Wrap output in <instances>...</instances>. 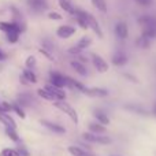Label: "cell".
Instances as JSON below:
<instances>
[{"label": "cell", "instance_id": "ac0fdd59", "mask_svg": "<svg viewBox=\"0 0 156 156\" xmlns=\"http://www.w3.org/2000/svg\"><path fill=\"white\" fill-rule=\"evenodd\" d=\"M112 63H114V66H125L127 63V56L123 54L122 51H118V52H115V54L112 55Z\"/></svg>", "mask_w": 156, "mask_h": 156}, {"label": "cell", "instance_id": "9a60e30c", "mask_svg": "<svg viewBox=\"0 0 156 156\" xmlns=\"http://www.w3.org/2000/svg\"><path fill=\"white\" fill-rule=\"evenodd\" d=\"M67 151H69V154L73 155V156H97V155L92 154V152H89V151H85V149H82L78 145H70L67 148Z\"/></svg>", "mask_w": 156, "mask_h": 156}, {"label": "cell", "instance_id": "f35d334b", "mask_svg": "<svg viewBox=\"0 0 156 156\" xmlns=\"http://www.w3.org/2000/svg\"><path fill=\"white\" fill-rule=\"evenodd\" d=\"M18 152H19V155H21V156H30V155H29V152H27L25 148H19V149H18Z\"/></svg>", "mask_w": 156, "mask_h": 156}, {"label": "cell", "instance_id": "f546056e", "mask_svg": "<svg viewBox=\"0 0 156 156\" xmlns=\"http://www.w3.org/2000/svg\"><path fill=\"white\" fill-rule=\"evenodd\" d=\"M19 34H21L19 30H12V32L7 33V40L10 41L11 44H15L16 41H18V38H19Z\"/></svg>", "mask_w": 156, "mask_h": 156}, {"label": "cell", "instance_id": "ba28073f", "mask_svg": "<svg viewBox=\"0 0 156 156\" xmlns=\"http://www.w3.org/2000/svg\"><path fill=\"white\" fill-rule=\"evenodd\" d=\"M27 5L34 12H43V11H45L48 8L47 0H27Z\"/></svg>", "mask_w": 156, "mask_h": 156}, {"label": "cell", "instance_id": "d4e9b609", "mask_svg": "<svg viewBox=\"0 0 156 156\" xmlns=\"http://www.w3.org/2000/svg\"><path fill=\"white\" fill-rule=\"evenodd\" d=\"M92 45V40L89 37H82L80 41H78V44H77V48L78 49H81V51H83V49H86V48H89V47Z\"/></svg>", "mask_w": 156, "mask_h": 156}, {"label": "cell", "instance_id": "d590c367", "mask_svg": "<svg viewBox=\"0 0 156 156\" xmlns=\"http://www.w3.org/2000/svg\"><path fill=\"white\" fill-rule=\"evenodd\" d=\"M48 18L52 19V21H60V19H62V15H60V14H58V12H49L48 14Z\"/></svg>", "mask_w": 156, "mask_h": 156}, {"label": "cell", "instance_id": "e0dca14e", "mask_svg": "<svg viewBox=\"0 0 156 156\" xmlns=\"http://www.w3.org/2000/svg\"><path fill=\"white\" fill-rule=\"evenodd\" d=\"M85 94L90 97H107L108 96V90L104 88H90V89H86Z\"/></svg>", "mask_w": 156, "mask_h": 156}, {"label": "cell", "instance_id": "836d02e7", "mask_svg": "<svg viewBox=\"0 0 156 156\" xmlns=\"http://www.w3.org/2000/svg\"><path fill=\"white\" fill-rule=\"evenodd\" d=\"M12 110V104H10V103H7V101H3V103H0V111L2 112H10V111Z\"/></svg>", "mask_w": 156, "mask_h": 156}, {"label": "cell", "instance_id": "5bb4252c", "mask_svg": "<svg viewBox=\"0 0 156 156\" xmlns=\"http://www.w3.org/2000/svg\"><path fill=\"white\" fill-rule=\"evenodd\" d=\"M0 30L4 33H10V32H12V30L23 32L21 25H19L18 22H0Z\"/></svg>", "mask_w": 156, "mask_h": 156}, {"label": "cell", "instance_id": "f1b7e54d", "mask_svg": "<svg viewBox=\"0 0 156 156\" xmlns=\"http://www.w3.org/2000/svg\"><path fill=\"white\" fill-rule=\"evenodd\" d=\"M136 44H137V47H140V48L147 49L151 47V40H148V38H145L144 36H141V37L136 41Z\"/></svg>", "mask_w": 156, "mask_h": 156}, {"label": "cell", "instance_id": "8fae6325", "mask_svg": "<svg viewBox=\"0 0 156 156\" xmlns=\"http://www.w3.org/2000/svg\"><path fill=\"white\" fill-rule=\"evenodd\" d=\"M88 27H90V29L93 30V33L99 38H103V32H101V29H100V25H99V22H97V19L94 18L92 14H88Z\"/></svg>", "mask_w": 156, "mask_h": 156}, {"label": "cell", "instance_id": "4316f807", "mask_svg": "<svg viewBox=\"0 0 156 156\" xmlns=\"http://www.w3.org/2000/svg\"><path fill=\"white\" fill-rule=\"evenodd\" d=\"M92 4H93L100 12H107V3H105V0H92Z\"/></svg>", "mask_w": 156, "mask_h": 156}, {"label": "cell", "instance_id": "4fadbf2b", "mask_svg": "<svg viewBox=\"0 0 156 156\" xmlns=\"http://www.w3.org/2000/svg\"><path fill=\"white\" fill-rule=\"evenodd\" d=\"M74 15L77 16V23L82 29H88V12L83 10H80V8H76V14Z\"/></svg>", "mask_w": 156, "mask_h": 156}, {"label": "cell", "instance_id": "8d00e7d4", "mask_svg": "<svg viewBox=\"0 0 156 156\" xmlns=\"http://www.w3.org/2000/svg\"><path fill=\"white\" fill-rule=\"evenodd\" d=\"M136 2H137L138 4H141V5H145V7H148V5L152 4V2H154V0H136Z\"/></svg>", "mask_w": 156, "mask_h": 156}, {"label": "cell", "instance_id": "ffe728a7", "mask_svg": "<svg viewBox=\"0 0 156 156\" xmlns=\"http://www.w3.org/2000/svg\"><path fill=\"white\" fill-rule=\"evenodd\" d=\"M88 129H89V133H92V134H104L107 132L105 126L97 123V122H90L88 125Z\"/></svg>", "mask_w": 156, "mask_h": 156}, {"label": "cell", "instance_id": "74e56055", "mask_svg": "<svg viewBox=\"0 0 156 156\" xmlns=\"http://www.w3.org/2000/svg\"><path fill=\"white\" fill-rule=\"evenodd\" d=\"M69 54H71V55H80L81 54V49H78L77 47H74V48L69 49Z\"/></svg>", "mask_w": 156, "mask_h": 156}, {"label": "cell", "instance_id": "9c48e42d", "mask_svg": "<svg viewBox=\"0 0 156 156\" xmlns=\"http://www.w3.org/2000/svg\"><path fill=\"white\" fill-rule=\"evenodd\" d=\"M74 33H76V27L70 26V25H62V26H59L56 30L58 37H60V38H69V37H71Z\"/></svg>", "mask_w": 156, "mask_h": 156}, {"label": "cell", "instance_id": "5b68a950", "mask_svg": "<svg viewBox=\"0 0 156 156\" xmlns=\"http://www.w3.org/2000/svg\"><path fill=\"white\" fill-rule=\"evenodd\" d=\"M92 63H93V66L96 67V70L99 71V73H105V71H108V63L105 62L101 56H99V55L92 54Z\"/></svg>", "mask_w": 156, "mask_h": 156}, {"label": "cell", "instance_id": "277c9868", "mask_svg": "<svg viewBox=\"0 0 156 156\" xmlns=\"http://www.w3.org/2000/svg\"><path fill=\"white\" fill-rule=\"evenodd\" d=\"M49 81H51L52 86H56L59 89H63L65 86H67V81H66V77L62 76L60 73H56V71H52L51 76H49Z\"/></svg>", "mask_w": 156, "mask_h": 156}, {"label": "cell", "instance_id": "484cf974", "mask_svg": "<svg viewBox=\"0 0 156 156\" xmlns=\"http://www.w3.org/2000/svg\"><path fill=\"white\" fill-rule=\"evenodd\" d=\"M37 94L40 97H43L44 100H48V101H56V100H55V97L52 96L51 93H49L48 90H47L45 88H43V89H38L37 90Z\"/></svg>", "mask_w": 156, "mask_h": 156}, {"label": "cell", "instance_id": "60d3db41", "mask_svg": "<svg viewBox=\"0 0 156 156\" xmlns=\"http://www.w3.org/2000/svg\"><path fill=\"white\" fill-rule=\"evenodd\" d=\"M4 59H5V54L2 51V48H0V62H2V60H4Z\"/></svg>", "mask_w": 156, "mask_h": 156}, {"label": "cell", "instance_id": "603a6c76", "mask_svg": "<svg viewBox=\"0 0 156 156\" xmlns=\"http://www.w3.org/2000/svg\"><path fill=\"white\" fill-rule=\"evenodd\" d=\"M59 5H60V8H63V10H65L66 12H69L70 15L76 14V8H74V5L71 4L69 0H59Z\"/></svg>", "mask_w": 156, "mask_h": 156}, {"label": "cell", "instance_id": "6da1fadb", "mask_svg": "<svg viewBox=\"0 0 156 156\" xmlns=\"http://www.w3.org/2000/svg\"><path fill=\"white\" fill-rule=\"evenodd\" d=\"M82 138L89 144H100V145H110L112 143L110 137L104 134H92V133L86 132V133H82Z\"/></svg>", "mask_w": 156, "mask_h": 156}, {"label": "cell", "instance_id": "b9f144b4", "mask_svg": "<svg viewBox=\"0 0 156 156\" xmlns=\"http://www.w3.org/2000/svg\"><path fill=\"white\" fill-rule=\"evenodd\" d=\"M125 77H127V78H129V80H132V81H134V82H137V78H133V77H130V76H129V74H127V73L125 74Z\"/></svg>", "mask_w": 156, "mask_h": 156}, {"label": "cell", "instance_id": "7402d4cb", "mask_svg": "<svg viewBox=\"0 0 156 156\" xmlns=\"http://www.w3.org/2000/svg\"><path fill=\"white\" fill-rule=\"evenodd\" d=\"M33 103H34V101H33V99H32V96H30V94H27V93L19 94V97H18V104L21 105V107H30Z\"/></svg>", "mask_w": 156, "mask_h": 156}, {"label": "cell", "instance_id": "1f68e13d", "mask_svg": "<svg viewBox=\"0 0 156 156\" xmlns=\"http://www.w3.org/2000/svg\"><path fill=\"white\" fill-rule=\"evenodd\" d=\"M0 156H21L18 152V149L14 148H4L2 152H0Z\"/></svg>", "mask_w": 156, "mask_h": 156}, {"label": "cell", "instance_id": "83f0119b", "mask_svg": "<svg viewBox=\"0 0 156 156\" xmlns=\"http://www.w3.org/2000/svg\"><path fill=\"white\" fill-rule=\"evenodd\" d=\"M145 38H148V40H152V38L156 37V29L155 27H145V29H143V34Z\"/></svg>", "mask_w": 156, "mask_h": 156}, {"label": "cell", "instance_id": "44dd1931", "mask_svg": "<svg viewBox=\"0 0 156 156\" xmlns=\"http://www.w3.org/2000/svg\"><path fill=\"white\" fill-rule=\"evenodd\" d=\"M70 66L77 71L78 74H80V76H82V77H86V76H88V70H86V67L83 66V63L78 62V60H71V62H70Z\"/></svg>", "mask_w": 156, "mask_h": 156}, {"label": "cell", "instance_id": "d6986e66", "mask_svg": "<svg viewBox=\"0 0 156 156\" xmlns=\"http://www.w3.org/2000/svg\"><path fill=\"white\" fill-rule=\"evenodd\" d=\"M0 122H2V123L4 125L5 127H10V129H16L15 121H14V119L11 118L8 114L2 112V111H0Z\"/></svg>", "mask_w": 156, "mask_h": 156}, {"label": "cell", "instance_id": "2e32d148", "mask_svg": "<svg viewBox=\"0 0 156 156\" xmlns=\"http://www.w3.org/2000/svg\"><path fill=\"white\" fill-rule=\"evenodd\" d=\"M138 23L145 29V27H155L156 29V18L151 15H141L138 18Z\"/></svg>", "mask_w": 156, "mask_h": 156}, {"label": "cell", "instance_id": "7a4b0ae2", "mask_svg": "<svg viewBox=\"0 0 156 156\" xmlns=\"http://www.w3.org/2000/svg\"><path fill=\"white\" fill-rule=\"evenodd\" d=\"M54 105L58 108V110L62 111V112H65L66 115H69V118H70L76 125L78 123V114H77V111L74 110V108L71 107L69 103H66V101H54Z\"/></svg>", "mask_w": 156, "mask_h": 156}, {"label": "cell", "instance_id": "30bf717a", "mask_svg": "<svg viewBox=\"0 0 156 156\" xmlns=\"http://www.w3.org/2000/svg\"><path fill=\"white\" fill-rule=\"evenodd\" d=\"M45 89L55 97V100H56V101H65L66 92L63 90V89H59V88H56V86H52L51 83H49V85H47Z\"/></svg>", "mask_w": 156, "mask_h": 156}, {"label": "cell", "instance_id": "4dcf8cb0", "mask_svg": "<svg viewBox=\"0 0 156 156\" xmlns=\"http://www.w3.org/2000/svg\"><path fill=\"white\" fill-rule=\"evenodd\" d=\"M5 134L10 137V140H12L14 143H18L19 141V136L16 134L15 129H10V127H5Z\"/></svg>", "mask_w": 156, "mask_h": 156}, {"label": "cell", "instance_id": "d6a6232c", "mask_svg": "<svg viewBox=\"0 0 156 156\" xmlns=\"http://www.w3.org/2000/svg\"><path fill=\"white\" fill-rule=\"evenodd\" d=\"M12 110L15 111V112H16V115H18V116H21L22 119H25V118H26V114H25L23 108H22L21 105L18 104V103H15V104H12Z\"/></svg>", "mask_w": 156, "mask_h": 156}, {"label": "cell", "instance_id": "7c38bea8", "mask_svg": "<svg viewBox=\"0 0 156 156\" xmlns=\"http://www.w3.org/2000/svg\"><path fill=\"white\" fill-rule=\"evenodd\" d=\"M93 116L96 118L97 123L103 125V126H108L110 125V118H108V115L104 112L103 110H100V108H96V110H93Z\"/></svg>", "mask_w": 156, "mask_h": 156}, {"label": "cell", "instance_id": "cb8c5ba5", "mask_svg": "<svg viewBox=\"0 0 156 156\" xmlns=\"http://www.w3.org/2000/svg\"><path fill=\"white\" fill-rule=\"evenodd\" d=\"M22 81L23 82H32V83H36L37 82V77H36V74L33 73L32 70H25L23 74H22Z\"/></svg>", "mask_w": 156, "mask_h": 156}, {"label": "cell", "instance_id": "7bdbcfd3", "mask_svg": "<svg viewBox=\"0 0 156 156\" xmlns=\"http://www.w3.org/2000/svg\"><path fill=\"white\" fill-rule=\"evenodd\" d=\"M110 156H121V155H110Z\"/></svg>", "mask_w": 156, "mask_h": 156}, {"label": "cell", "instance_id": "3957f363", "mask_svg": "<svg viewBox=\"0 0 156 156\" xmlns=\"http://www.w3.org/2000/svg\"><path fill=\"white\" fill-rule=\"evenodd\" d=\"M123 108L126 111H129V112L136 114V115H141V116L151 115V111H148L145 107H143V105H140V104H125Z\"/></svg>", "mask_w": 156, "mask_h": 156}, {"label": "cell", "instance_id": "ab89813d", "mask_svg": "<svg viewBox=\"0 0 156 156\" xmlns=\"http://www.w3.org/2000/svg\"><path fill=\"white\" fill-rule=\"evenodd\" d=\"M151 115H154L156 118V101L154 103V105H152V110H151Z\"/></svg>", "mask_w": 156, "mask_h": 156}, {"label": "cell", "instance_id": "52a82bcc", "mask_svg": "<svg viewBox=\"0 0 156 156\" xmlns=\"http://www.w3.org/2000/svg\"><path fill=\"white\" fill-rule=\"evenodd\" d=\"M40 123L43 125L44 127H47L48 130H51V132L56 133V134H65V133H66V129L62 126V125H59V123H54V122L45 121V119H41Z\"/></svg>", "mask_w": 156, "mask_h": 156}, {"label": "cell", "instance_id": "e575fe53", "mask_svg": "<svg viewBox=\"0 0 156 156\" xmlns=\"http://www.w3.org/2000/svg\"><path fill=\"white\" fill-rule=\"evenodd\" d=\"M34 65H36V58L34 56H29L26 59V67L27 69H32V67H34Z\"/></svg>", "mask_w": 156, "mask_h": 156}, {"label": "cell", "instance_id": "8992f818", "mask_svg": "<svg viewBox=\"0 0 156 156\" xmlns=\"http://www.w3.org/2000/svg\"><path fill=\"white\" fill-rule=\"evenodd\" d=\"M115 34L118 38L121 40H126L127 36H129V27H127V23L123 21L116 22L115 25Z\"/></svg>", "mask_w": 156, "mask_h": 156}]
</instances>
